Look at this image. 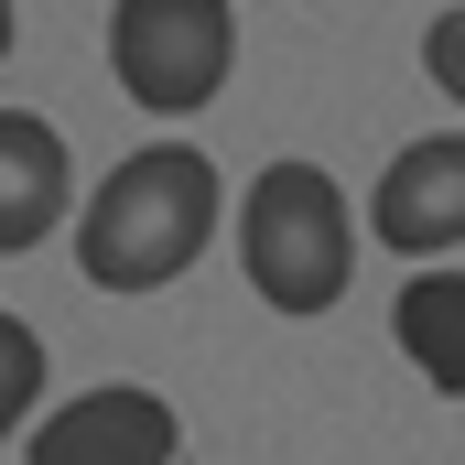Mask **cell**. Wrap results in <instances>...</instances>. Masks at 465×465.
<instances>
[{
    "label": "cell",
    "instance_id": "6da1fadb",
    "mask_svg": "<svg viewBox=\"0 0 465 465\" xmlns=\"http://www.w3.org/2000/svg\"><path fill=\"white\" fill-rule=\"evenodd\" d=\"M217 163L206 152H184V141H152V152H130L109 163V184L87 195V217H76V271L98 282V292H163V282H184L195 271V249L217 238Z\"/></svg>",
    "mask_w": 465,
    "mask_h": 465
},
{
    "label": "cell",
    "instance_id": "7a4b0ae2",
    "mask_svg": "<svg viewBox=\"0 0 465 465\" xmlns=\"http://www.w3.org/2000/svg\"><path fill=\"white\" fill-rule=\"evenodd\" d=\"M238 260L271 314H336L357 282V217L325 163H271L238 195Z\"/></svg>",
    "mask_w": 465,
    "mask_h": 465
},
{
    "label": "cell",
    "instance_id": "3957f363",
    "mask_svg": "<svg viewBox=\"0 0 465 465\" xmlns=\"http://www.w3.org/2000/svg\"><path fill=\"white\" fill-rule=\"evenodd\" d=\"M109 65L152 119H184L228 87L238 22H228V0H119L109 11Z\"/></svg>",
    "mask_w": 465,
    "mask_h": 465
},
{
    "label": "cell",
    "instance_id": "277c9868",
    "mask_svg": "<svg viewBox=\"0 0 465 465\" xmlns=\"http://www.w3.org/2000/svg\"><path fill=\"white\" fill-rule=\"evenodd\" d=\"M368 228L390 238L401 260H455V238H465V141H455V130H433V141L390 152Z\"/></svg>",
    "mask_w": 465,
    "mask_h": 465
},
{
    "label": "cell",
    "instance_id": "5b68a950",
    "mask_svg": "<svg viewBox=\"0 0 465 465\" xmlns=\"http://www.w3.org/2000/svg\"><path fill=\"white\" fill-rule=\"evenodd\" d=\"M173 444H184V422H173L163 390H76V401L33 433L44 465H163Z\"/></svg>",
    "mask_w": 465,
    "mask_h": 465
},
{
    "label": "cell",
    "instance_id": "8992f818",
    "mask_svg": "<svg viewBox=\"0 0 465 465\" xmlns=\"http://www.w3.org/2000/svg\"><path fill=\"white\" fill-rule=\"evenodd\" d=\"M65 141H54V119L33 109H0V260H22L33 238H54L65 217Z\"/></svg>",
    "mask_w": 465,
    "mask_h": 465
},
{
    "label": "cell",
    "instance_id": "52a82bcc",
    "mask_svg": "<svg viewBox=\"0 0 465 465\" xmlns=\"http://www.w3.org/2000/svg\"><path fill=\"white\" fill-rule=\"evenodd\" d=\"M390 325H401V347L422 357V379L455 401V390H465V282L444 271V260H433V271L401 292V314H390Z\"/></svg>",
    "mask_w": 465,
    "mask_h": 465
},
{
    "label": "cell",
    "instance_id": "ba28073f",
    "mask_svg": "<svg viewBox=\"0 0 465 465\" xmlns=\"http://www.w3.org/2000/svg\"><path fill=\"white\" fill-rule=\"evenodd\" d=\"M33 401H44V336H33L22 314H0V444L22 433Z\"/></svg>",
    "mask_w": 465,
    "mask_h": 465
},
{
    "label": "cell",
    "instance_id": "9c48e42d",
    "mask_svg": "<svg viewBox=\"0 0 465 465\" xmlns=\"http://www.w3.org/2000/svg\"><path fill=\"white\" fill-rule=\"evenodd\" d=\"M422 65H433V87H444V98H465V22H455V11L433 22V44H422Z\"/></svg>",
    "mask_w": 465,
    "mask_h": 465
},
{
    "label": "cell",
    "instance_id": "30bf717a",
    "mask_svg": "<svg viewBox=\"0 0 465 465\" xmlns=\"http://www.w3.org/2000/svg\"><path fill=\"white\" fill-rule=\"evenodd\" d=\"M0 54H11V0H0Z\"/></svg>",
    "mask_w": 465,
    "mask_h": 465
}]
</instances>
